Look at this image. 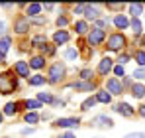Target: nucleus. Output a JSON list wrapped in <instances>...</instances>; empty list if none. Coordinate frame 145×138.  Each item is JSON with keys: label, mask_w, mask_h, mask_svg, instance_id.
Here are the masks:
<instances>
[{"label": "nucleus", "mask_w": 145, "mask_h": 138, "mask_svg": "<svg viewBox=\"0 0 145 138\" xmlns=\"http://www.w3.org/2000/svg\"><path fill=\"white\" fill-rule=\"evenodd\" d=\"M16 87H18V81L12 71L0 73V95H10V93H14Z\"/></svg>", "instance_id": "f257e3e1"}, {"label": "nucleus", "mask_w": 145, "mask_h": 138, "mask_svg": "<svg viewBox=\"0 0 145 138\" xmlns=\"http://www.w3.org/2000/svg\"><path fill=\"white\" fill-rule=\"evenodd\" d=\"M65 73H67V69H65V63H61V61H55L51 67H49V75H47V81L49 83H59V81H63V77H65Z\"/></svg>", "instance_id": "f03ea898"}, {"label": "nucleus", "mask_w": 145, "mask_h": 138, "mask_svg": "<svg viewBox=\"0 0 145 138\" xmlns=\"http://www.w3.org/2000/svg\"><path fill=\"white\" fill-rule=\"evenodd\" d=\"M125 44H127V40H125V36L120 34V32L108 36V49H110V51H120Z\"/></svg>", "instance_id": "7ed1b4c3"}, {"label": "nucleus", "mask_w": 145, "mask_h": 138, "mask_svg": "<svg viewBox=\"0 0 145 138\" xmlns=\"http://www.w3.org/2000/svg\"><path fill=\"white\" fill-rule=\"evenodd\" d=\"M86 40H88V46H100V44L106 40V32H104V30H100V28H94V30H90V32H88Z\"/></svg>", "instance_id": "20e7f679"}, {"label": "nucleus", "mask_w": 145, "mask_h": 138, "mask_svg": "<svg viewBox=\"0 0 145 138\" xmlns=\"http://www.w3.org/2000/svg\"><path fill=\"white\" fill-rule=\"evenodd\" d=\"M80 124V118H74V116H65V118H57L53 126L57 128H74Z\"/></svg>", "instance_id": "39448f33"}, {"label": "nucleus", "mask_w": 145, "mask_h": 138, "mask_svg": "<svg viewBox=\"0 0 145 138\" xmlns=\"http://www.w3.org/2000/svg\"><path fill=\"white\" fill-rule=\"evenodd\" d=\"M106 91L110 93V95H121L123 93V87H121V83L116 77H112V79L106 81Z\"/></svg>", "instance_id": "423d86ee"}, {"label": "nucleus", "mask_w": 145, "mask_h": 138, "mask_svg": "<svg viewBox=\"0 0 145 138\" xmlns=\"http://www.w3.org/2000/svg\"><path fill=\"white\" fill-rule=\"evenodd\" d=\"M14 73H16L18 77L29 79V63H27V61H16V63H14Z\"/></svg>", "instance_id": "0eeeda50"}, {"label": "nucleus", "mask_w": 145, "mask_h": 138, "mask_svg": "<svg viewBox=\"0 0 145 138\" xmlns=\"http://www.w3.org/2000/svg\"><path fill=\"white\" fill-rule=\"evenodd\" d=\"M29 18L27 16H18L16 18V22H14V30L18 32V34H25L27 30H29Z\"/></svg>", "instance_id": "6e6552de"}, {"label": "nucleus", "mask_w": 145, "mask_h": 138, "mask_svg": "<svg viewBox=\"0 0 145 138\" xmlns=\"http://www.w3.org/2000/svg\"><path fill=\"white\" fill-rule=\"evenodd\" d=\"M41 10H43V4H39V2H31V4H27L25 14H27V18H39Z\"/></svg>", "instance_id": "1a4fd4ad"}, {"label": "nucleus", "mask_w": 145, "mask_h": 138, "mask_svg": "<svg viewBox=\"0 0 145 138\" xmlns=\"http://www.w3.org/2000/svg\"><path fill=\"white\" fill-rule=\"evenodd\" d=\"M112 69H114V63H112L110 57H102L100 59V63H98V73L100 75H108Z\"/></svg>", "instance_id": "9d476101"}, {"label": "nucleus", "mask_w": 145, "mask_h": 138, "mask_svg": "<svg viewBox=\"0 0 145 138\" xmlns=\"http://www.w3.org/2000/svg\"><path fill=\"white\" fill-rule=\"evenodd\" d=\"M114 111H116V113H120L121 116H125V118H131V116L135 115V111H133V109H131L127 103H118Z\"/></svg>", "instance_id": "9b49d317"}, {"label": "nucleus", "mask_w": 145, "mask_h": 138, "mask_svg": "<svg viewBox=\"0 0 145 138\" xmlns=\"http://www.w3.org/2000/svg\"><path fill=\"white\" fill-rule=\"evenodd\" d=\"M69 32L67 30H57L55 34H53V42H55V46H61V44H67L69 42Z\"/></svg>", "instance_id": "f8f14e48"}, {"label": "nucleus", "mask_w": 145, "mask_h": 138, "mask_svg": "<svg viewBox=\"0 0 145 138\" xmlns=\"http://www.w3.org/2000/svg\"><path fill=\"white\" fill-rule=\"evenodd\" d=\"M92 124L98 126V128H112V126H114V120L108 118V116H96Z\"/></svg>", "instance_id": "ddd939ff"}, {"label": "nucleus", "mask_w": 145, "mask_h": 138, "mask_svg": "<svg viewBox=\"0 0 145 138\" xmlns=\"http://www.w3.org/2000/svg\"><path fill=\"white\" fill-rule=\"evenodd\" d=\"M98 16H100V12H98V4H86V8H84V18L86 20H96Z\"/></svg>", "instance_id": "4468645a"}, {"label": "nucleus", "mask_w": 145, "mask_h": 138, "mask_svg": "<svg viewBox=\"0 0 145 138\" xmlns=\"http://www.w3.org/2000/svg\"><path fill=\"white\" fill-rule=\"evenodd\" d=\"M12 46V38L10 36H4L2 40H0V63H2V59H4V55H6V51L10 49Z\"/></svg>", "instance_id": "2eb2a0df"}, {"label": "nucleus", "mask_w": 145, "mask_h": 138, "mask_svg": "<svg viewBox=\"0 0 145 138\" xmlns=\"http://www.w3.org/2000/svg\"><path fill=\"white\" fill-rule=\"evenodd\" d=\"M114 26H116L118 30H125V28H129V20H127V16H123V14H116V18H114Z\"/></svg>", "instance_id": "dca6fc26"}, {"label": "nucleus", "mask_w": 145, "mask_h": 138, "mask_svg": "<svg viewBox=\"0 0 145 138\" xmlns=\"http://www.w3.org/2000/svg\"><path fill=\"white\" fill-rule=\"evenodd\" d=\"M27 63H29L31 69H43L45 67V57H43V55H35V57H31Z\"/></svg>", "instance_id": "f3484780"}, {"label": "nucleus", "mask_w": 145, "mask_h": 138, "mask_svg": "<svg viewBox=\"0 0 145 138\" xmlns=\"http://www.w3.org/2000/svg\"><path fill=\"white\" fill-rule=\"evenodd\" d=\"M72 87H74L76 91H92L96 85H94L92 81H78V83H74Z\"/></svg>", "instance_id": "a211bd4d"}, {"label": "nucleus", "mask_w": 145, "mask_h": 138, "mask_svg": "<svg viewBox=\"0 0 145 138\" xmlns=\"http://www.w3.org/2000/svg\"><path fill=\"white\" fill-rule=\"evenodd\" d=\"M131 95H133L135 99H143L145 97V85H141V83L131 85Z\"/></svg>", "instance_id": "6ab92c4d"}, {"label": "nucleus", "mask_w": 145, "mask_h": 138, "mask_svg": "<svg viewBox=\"0 0 145 138\" xmlns=\"http://www.w3.org/2000/svg\"><path fill=\"white\" fill-rule=\"evenodd\" d=\"M127 10H129V14H131L133 18H139V14L143 12V4L133 2V4H129V6H127Z\"/></svg>", "instance_id": "aec40b11"}, {"label": "nucleus", "mask_w": 145, "mask_h": 138, "mask_svg": "<svg viewBox=\"0 0 145 138\" xmlns=\"http://www.w3.org/2000/svg\"><path fill=\"white\" fill-rule=\"evenodd\" d=\"M63 59H67V61H76V59H78V51H76L74 47L65 49V51H63Z\"/></svg>", "instance_id": "412c9836"}, {"label": "nucleus", "mask_w": 145, "mask_h": 138, "mask_svg": "<svg viewBox=\"0 0 145 138\" xmlns=\"http://www.w3.org/2000/svg\"><path fill=\"white\" fill-rule=\"evenodd\" d=\"M18 111H20V109H18V103H6V105H4V115L6 116H14Z\"/></svg>", "instance_id": "4be33fe9"}, {"label": "nucleus", "mask_w": 145, "mask_h": 138, "mask_svg": "<svg viewBox=\"0 0 145 138\" xmlns=\"http://www.w3.org/2000/svg\"><path fill=\"white\" fill-rule=\"evenodd\" d=\"M45 44H47V36H43V34L31 38V46H33V47H43Z\"/></svg>", "instance_id": "5701e85b"}, {"label": "nucleus", "mask_w": 145, "mask_h": 138, "mask_svg": "<svg viewBox=\"0 0 145 138\" xmlns=\"http://www.w3.org/2000/svg\"><path fill=\"white\" fill-rule=\"evenodd\" d=\"M27 81H29V85H31V87H39V85H45L47 77H43V75H33V77H29Z\"/></svg>", "instance_id": "b1692460"}, {"label": "nucleus", "mask_w": 145, "mask_h": 138, "mask_svg": "<svg viewBox=\"0 0 145 138\" xmlns=\"http://www.w3.org/2000/svg\"><path fill=\"white\" fill-rule=\"evenodd\" d=\"M96 101H98V103L108 105V103H112V95H110L108 91H98L96 93Z\"/></svg>", "instance_id": "393cba45"}, {"label": "nucleus", "mask_w": 145, "mask_h": 138, "mask_svg": "<svg viewBox=\"0 0 145 138\" xmlns=\"http://www.w3.org/2000/svg\"><path fill=\"white\" fill-rule=\"evenodd\" d=\"M74 32L76 34H86L88 32V24H86V20H78V22H74Z\"/></svg>", "instance_id": "a878e982"}, {"label": "nucleus", "mask_w": 145, "mask_h": 138, "mask_svg": "<svg viewBox=\"0 0 145 138\" xmlns=\"http://www.w3.org/2000/svg\"><path fill=\"white\" fill-rule=\"evenodd\" d=\"M96 103H98L96 97H88V99H84V101H82V105H80V111H90V109H92Z\"/></svg>", "instance_id": "bb28decb"}, {"label": "nucleus", "mask_w": 145, "mask_h": 138, "mask_svg": "<svg viewBox=\"0 0 145 138\" xmlns=\"http://www.w3.org/2000/svg\"><path fill=\"white\" fill-rule=\"evenodd\" d=\"M80 81H90L92 77H94V73H92V69H88V67H84V69H80Z\"/></svg>", "instance_id": "cd10ccee"}, {"label": "nucleus", "mask_w": 145, "mask_h": 138, "mask_svg": "<svg viewBox=\"0 0 145 138\" xmlns=\"http://www.w3.org/2000/svg\"><path fill=\"white\" fill-rule=\"evenodd\" d=\"M24 120L27 124H37V122H39V115H37V113H25Z\"/></svg>", "instance_id": "c85d7f7f"}, {"label": "nucleus", "mask_w": 145, "mask_h": 138, "mask_svg": "<svg viewBox=\"0 0 145 138\" xmlns=\"http://www.w3.org/2000/svg\"><path fill=\"white\" fill-rule=\"evenodd\" d=\"M129 28L135 32V34H141V22H139V18H133V20H129Z\"/></svg>", "instance_id": "c756f323"}, {"label": "nucleus", "mask_w": 145, "mask_h": 138, "mask_svg": "<svg viewBox=\"0 0 145 138\" xmlns=\"http://www.w3.org/2000/svg\"><path fill=\"white\" fill-rule=\"evenodd\" d=\"M37 101L39 103H53V95L51 93H37Z\"/></svg>", "instance_id": "7c9ffc66"}, {"label": "nucleus", "mask_w": 145, "mask_h": 138, "mask_svg": "<svg viewBox=\"0 0 145 138\" xmlns=\"http://www.w3.org/2000/svg\"><path fill=\"white\" fill-rule=\"evenodd\" d=\"M106 8H108V10H116V12H121L125 6H123L121 2H108V4H106Z\"/></svg>", "instance_id": "2f4dec72"}, {"label": "nucleus", "mask_w": 145, "mask_h": 138, "mask_svg": "<svg viewBox=\"0 0 145 138\" xmlns=\"http://www.w3.org/2000/svg\"><path fill=\"white\" fill-rule=\"evenodd\" d=\"M25 107L29 109V113H33L35 109H41V103L35 99V101H25Z\"/></svg>", "instance_id": "473e14b6"}, {"label": "nucleus", "mask_w": 145, "mask_h": 138, "mask_svg": "<svg viewBox=\"0 0 145 138\" xmlns=\"http://www.w3.org/2000/svg\"><path fill=\"white\" fill-rule=\"evenodd\" d=\"M135 61H137L139 67H145V51L143 49H139V51L135 53Z\"/></svg>", "instance_id": "72a5a7b5"}, {"label": "nucleus", "mask_w": 145, "mask_h": 138, "mask_svg": "<svg viewBox=\"0 0 145 138\" xmlns=\"http://www.w3.org/2000/svg\"><path fill=\"white\" fill-rule=\"evenodd\" d=\"M133 77H135L137 81H145V67H137L133 71Z\"/></svg>", "instance_id": "f704fd0d"}, {"label": "nucleus", "mask_w": 145, "mask_h": 138, "mask_svg": "<svg viewBox=\"0 0 145 138\" xmlns=\"http://www.w3.org/2000/svg\"><path fill=\"white\" fill-rule=\"evenodd\" d=\"M41 53H43V57H45V55H53V53H55V46H49V44H45V46L41 47Z\"/></svg>", "instance_id": "c9c22d12"}, {"label": "nucleus", "mask_w": 145, "mask_h": 138, "mask_svg": "<svg viewBox=\"0 0 145 138\" xmlns=\"http://www.w3.org/2000/svg\"><path fill=\"white\" fill-rule=\"evenodd\" d=\"M67 24H69V18H67V16H59V18H57V26H59V28H63V26H67Z\"/></svg>", "instance_id": "e433bc0d"}, {"label": "nucleus", "mask_w": 145, "mask_h": 138, "mask_svg": "<svg viewBox=\"0 0 145 138\" xmlns=\"http://www.w3.org/2000/svg\"><path fill=\"white\" fill-rule=\"evenodd\" d=\"M123 138H145V132H129V134H125Z\"/></svg>", "instance_id": "4c0bfd02"}, {"label": "nucleus", "mask_w": 145, "mask_h": 138, "mask_svg": "<svg viewBox=\"0 0 145 138\" xmlns=\"http://www.w3.org/2000/svg\"><path fill=\"white\" fill-rule=\"evenodd\" d=\"M35 132V128L33 126H25V128H22V136H27V134H33Z\"/></svg>", "instance_id": "58836bf2"}, {"label": "nucleus", "mask_w": 145, "mask_h": 138, "mask_svg": "<svg viewBox=\"0 0 145 138\" xmlns=\"http://www.w3.org/2000/svg\"><path fill=\"white\" fill-rule=\"evenodd\" d=\"M114 73H116L118 77H121V75L125 73V69H123V65H116V67H114Z\"/></svg>", "instance_id": "ea45409f"}, {"label": "nucleus", "mask_w": 145, "mask_h": 138, "mask_svg": "<svg viewBox=\"0 0 145 138\" xmlns=\"http://www.w3.org/2000/svg\"><path fill=\"white\" fill-rule=\"evenodd\" d=\"M84 8H86V4H78V6H74V14H84Z\"/></svg>", "instance_id": "a19ab883"}, {"label": "nucleus", "mask_w": 145, "mask_h": 138, "mask_svg": "<svg viewBox=\"0 0 145 138\" xmlns=\"http://www.w3.org/2000/svg\"><path fill=\"white\" fill-rule=\"evenodd\" d=\"M118 61H120V65H125V63L129 61V55H120V59H118Z\"/></svg>", "instance_id": "79ce46f5"}, {"label": "nucleus", "mask_w": 145, "mask_h": 138, "mask_svg": "<svg viewBox=\"0 0 145 138\" xmlns=\"http://www.w3.org/2000/svg\"><path fill=\"white\" fill-rule=\"evenodd\" d=\"M4 32H6V24L0 22V36H2V38H4Z\"/></svg>", "instance_id": "37998d69"}, {"label": "nucleus", "mask_w": 145, "mask_h": 138, "mask_svg": "<svg viewBox=\"0 0 145 138\" xmlns=\"http://www.w3.org/2000/svg\"><path fill=\"white\" fill-rule=\"evenodd\" d=\"M61 138H76L72 132H65V134H61Z\"/></svg>", "instance_id": "c03bdc74"}, {"label": "nucleus", "mask_w": 145, "mask_h": 138, "mask_svg": "<svg viewBox=\"0 0 145 138\" xmlns=\"http://www.w3.org/2000/svg\"><path fill=\"white\" fill-rule=\"evenodd\" d=\"M121 87H131V81H129V79H123V83H121Z\"/></svg>", "instance_id": "a18cd8bd"}, {"label": "nucleus", "mask_w": 145, "mask_h": 138, "mask_svg": "<svg viewBox=\"0 0 145 138\" xmlns=\"http://www.w3.org/2000/svg\"><path fill=\"white\" fill-rule=\"evenodd\" d=\"M139 116H143V118H145V105L139 107Z\"/></svg>", "instance_id": "49530a36"}, {"label": "nucleus", "mask_w": 145, "mask_h": 138, "mask_svg": "<svg viewBox=\"0 0 145 138\" xmlns=\"http://www.w3.org/2000/svg\"><path fill=\"white\" fill-rule=\"evenodd\" d=\"M141 46H145V36H143V38H141Z\"/></svg>", "instance_id": "de8ad7c7"}, {"label": "nucleus", "mask_w": 145, "mask_h": 138, "mask_svg": "<svg viewBox=\"0 0 145 138\" xmlns=\"http://www.w3.org/2000/svg\"><path fill=\"white\" fill-rule=\"evenodd\" d=\"M2 118H4V113H0V122H2Z\"/></svg>", "instance_id": "09e8293b"}]
</instances>
